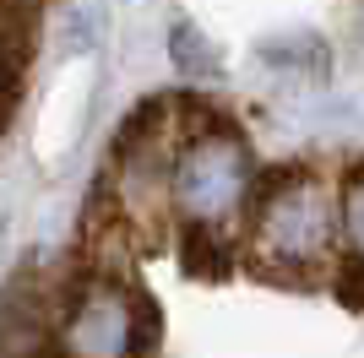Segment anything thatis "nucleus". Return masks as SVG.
<instances>
[{
    "label": "nucleus",
    "mask_w": 364,
    "mask_h": 358,
    "mask_svg": "<svg viewBox=\"0 0 364 358\" xmlns=\"http://www.w3.org/2000/svg\"><path fill=\"white\" fill-rule=\"evenodd\" d=\"M261 266H316L337 244V195L310 174H277L245 195Z\"/></svg>",
    "instance_id": "1"
},
{
    "label": "nucleus",
    "mask_w": 364,
    "mask_h": 358,
    "mask_svg": "<svg viewBox=\"0 0 364 358\" xmlns=\"http://www.w3.org/2000/svg\"><path fill=\"white\" fill-rule=\"evenodd\" d=\"M152 342H158L152 304L114 277H87L60 315L65 358H141Z\"/></svg>",
    "instance_id": "2"
},
{
    "label": "nucleus",
    "mask_w": 364,
    "mask_h": 358,
    "mask_svg": "<svg viewBox=\"0 0 364 358\" xmlns=\"http://www.w3.org/2000/svg\"><path fill=\"white\" fill-rule=\"evenodd\" d=\"M245 195H250V152L240 147V136L228 125L185 136L180 158L168 163V201L180 207L185 223L223 228V217L245 207Z\"/></svg>",
    "instance_id": "3"
},
{
    "label": "nucleus",
    "mask_w": 364,
    "mask_h": 358,
    "mask_svg": "<svg viewBox=\"0 0 364 358\" xmlns=\"http://www.w3.org/2000/svg\"><path fill=\"white\" fill-rule=\"evenodd\" d=\"M337 239L348 244V255L364 261V168L337 190Z\"/></svg>",
    "instance_id": "4"
},
{
    "label": "nucleus",
    "mask_w": 364,
    "mask_h": 358,
    "mask_svg": "<svg viewBox=\"0 0 364 358\" xmlns=\"http://www.w3.org/2000/svg\"><path fill=\"white\" fill-rule=\"evenodd\" d=\"M174 49H180V71H191V76H207V71H218V60H213V44H201L191 28H174Z\"/></svg>",
    "instance_id": "5"
},
{
    "label": "nucleus",
    "mask_w": 364,
    "mask_h": 358,
    "mask_svg": "<svg viewBox=\"0 0 364 358\" xmlns=\"http://www.w3.org/2000/svg\"><path fill=\"white\" fill-rule=\"evenodd\" d=\"M6 98H11V92H6V87H0V109H6Z\"/></svg>",
    "instance_id": "6"
}]
</instances>
